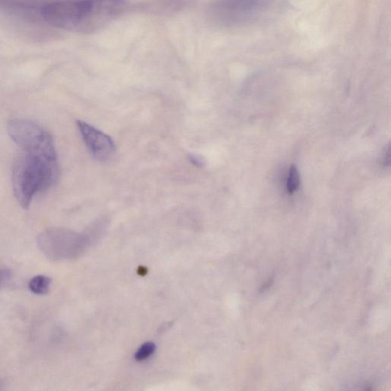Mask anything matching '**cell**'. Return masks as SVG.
I'll use <instances>...</instances> for the list:
<instances>
[{
  "instance_id": "obj_1",
  "label": "cell",
  "mask_w": 391,
  "mask_h": 391,
  "mask_svg": "<svg viewBox=\"0 0 391 391\" xmlns=\"http://www.w3.org/2000/svg\"><path fill=\"white\" fill-rule=\"evenodd\" d=\"M126 6L125 0H60L42 6L41 15L53 27L90 33L108 24Z\"/></svg>"
},
{
  "instance_id": "obj_2",
  "label": "cell",
  "mask_w": 391,
  "mask_h": 391,
  "mask_svg": "<svg viewBox=\"0 0 391 391\" xmlns=\"http://www.w3.org/2000/svg\"><path fill=\"white\" fill-rule=\"evenodd\" d=\"M13 170L15 197L23 209H28L34 197L56 185L59 166L55 145L20 149Z\"/></svg>"
},
{
  "instance_id": "obj_3",
  "label": "cell",
  "mask_w": 391,
  "mask_h": 391,
  "mask_svg": "<svg viewBox=\"0 0 391 391\" xmlns=\"http://www.w3.org/2000/svg\"><path fill=\"white\" fill-rule=\"evenodd\" d=\"M275 0H220L213 8L214 19L224 26L248 24L259 18Z\"/></svg>"
},
{
  "instance_id": "obj_4",
  "label": "cell",
  "mask_w": 391,
  "mask_h": 391,
  "mask_svg": "<svg viewBox=\"0 0 391 391\" xmlns=\"http://www.w3.org/2000/svg\"><path fill=\"white\" fill-rule=\"evenodd\" d=\"M78 127L92 156L99 162H106L113 156L116 147L110 135L83 121H78Z\"/></svg>"
},
{
  "instance_id": "obj_5",
  "label": "cell",
  "mask_w": 391,
  "mask_h": 391,
  "mask_svg": "<svg viewBox=\"0 0 391 391\" xmlns=\"http://www.w3.org/2000/svg\"><path fill=\"white\" fill-rule=\"evenodd\" d=\"M51 279L45 276H36L30 281L29 288L36 294H44L48 292L51 286Z\"/></svg>"
},
{
  "instance_id": "obj_6",
  "label": "cell",
  "mask_w": 391,
  "mask_h": 391,
  "mask_svg": "<svg viewBox=\"0 0 391 391\" xmlns=\"http://www.w3.org/2000/svg\"><path fill=\"white\" fill-rule=\"evenodd\" d=\"M301 179L300 174L296 166L292 165L290 167L289 178L288 180L287 187L290 194L296 192L299 187H300Z\"/></svg>"
},
{
  "instance_id": "obj_7",
  "label": "cell",
  "mask_w": 391,
  "mask_h": 391,
  "mask_svg": "<svg viewBox=\"0 0 391 391\" xmlns=\"http://www.w3.org/2000/svg\"><path fill=\"white\" fill-rule=\"evenodd\" d=\"M155 350H156V346L154 343L152 342L145 343L136 352L135 359L138 360V361H142V360L147 359L153 353H154Z\"/></svg>"
},
{
  "instance_id": "obj_8",
  "label": "cell",
  "mask_w": 391,
  "mask_h": 391,
  "mask_svg": "<svg viewBox=\"0 0 391 391\" xmlns=\"http://www.w3.org/2000/svg\"><path fill=\"white\" fill-rule=\"evenodd\" d=\"M189 159L191 163L194 164L195 166L198 167H203L205 166L206 164L205 160L201 156L190 155L189 156Z\"/></svg>"
},
{
  "instance_id": "obj_9",
  "label": "cell",
  "mask_w": 391,
  "mask_h": 391,
  "mask_svg": "<svg viewBox=\"0 0 391 391\" xmlns=\"http://www.w3.org/2000/svg\"><path fill=\"white\" fill-rule=\"evenodd\" d=\"M10 272L8 270H0V288L10 278Z\"/></svg>"
}]
</instances>
